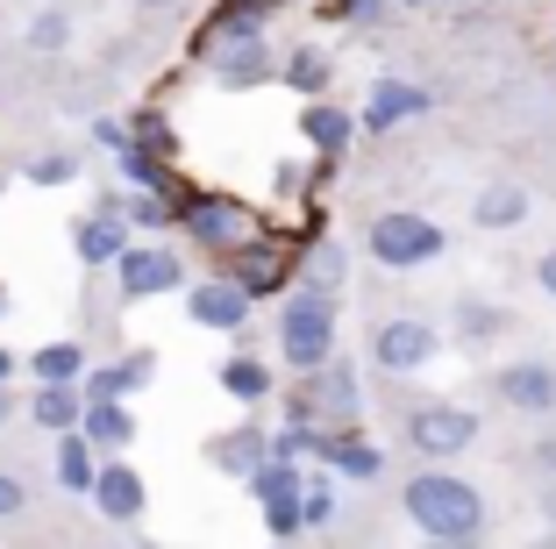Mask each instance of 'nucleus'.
<instances>
[{
    "mask_svg": "<svg viewBox=\"0 0 556 549\" xmlns=\"http://www.w3.org/2000/svg\"><path fill=\"white\" fill-rule=\"evenodd\" d=\"M492 386H500V400H507V407H521V414H549V407H556V372H549V364H535V357H528V364H507Z\"/></svg>",
    "mask_w": 556,
    "mask_h": 549,
    "instance_id": "nucleus-10",
    "label": "nucleus"
},
{
    "mask_svg": "<svg viewBox=\"0 0 556 549\" xmlns=\"http://www.w3.org/2000/svg\"><path fill=\"white\" fill-rule=\"evenodd\" d=\"M186 314H193L200 328H243L250 322V292L236 286V278H200V286L186 292Z\"/></svg>",
    "mask_w": 556,
    "mask_h": 549,
    "instance_id": "nucleus-6",
    "label": "nucleus"
},
{
    "mask_svg": "<svg viewBox=\"0 0 556 549\" xmlns=\"http://www.w3.org/2000/svg\"><path fill=\"white\" fill-rule=\"evenodd\" d=\"M72 250H79V264H115L122 250H129V228H122L115 200L100 214H86V222H72Z\"/></svg>",
    "mask_w": 556,
    "mask_h": 549,
    "instance_id": "nucleus-9",
    "label": "nucleus"
},
{
    "mask_svg": "<svg viewBox=\"0 0 556 549\" xmlns=\"http://www.w3.org/2000/svg\"><path fill=\"white\" fill-rule=\"evenodd\" d=\"M29 372L43 378V386H79L86 378V350L79 342H43V350L29 357Z\"/></svg>",
    "mask_w": 556,
    "mask_h": 549,
    "instance_id": "nucleus-16",
    "label": "nucleus"
},
{
    "mask_svg": "<svg viewBox=\"0 0 556 549\" xmlns=\"http://www.w3.org/2000/svg\"><path fill=\"white\" fill-rule=\"evenodd\" d=\"M264 521H271L278 535H293V528H300V507H264Z\"/></svg>",
    "mask_w": 556,
    "mask_h": 549,
    "instance_id": "nucleus-33",
    "label": "nucleus"
},
{
    "mask_svg": "<svg viewBox=\"0 0 556 549\" xmlns=\"http://www.w3.org/2000/svg\"><path fill=\"white\" fill-rule=\"evenodd\" d=\"M8 414H15V392H8V386H0V421H8Z\"/></svg>",
    "mask_w": 556,
    "mask_h": 549,
    "instance_id": "nucleus-38",
    "label": "nucleus"
},
{
    "mask_svg": "<svg viewBox=\"0 0 556 549\" xmlns=\"http://www.w3.org/2000/svg\"><path fill=\"white\" fill-rule=\"evenodd\" d=\"M214 464H222V471H243V478H250V471L264 464V436H257V428H236V436H222V442H214Z\"/></svg>",
    "mask_w": 556,
    "mask_h": 549,
    "instance_id": "nucleus-21",
    "label": "nucleus"
},
{
    "mask_svg": "<svg viewBox=\"0 0 556 549\" xmlns=\"http://www.w3.org/2000/svg\"><path fill=\"white\" fill-rule=\"evenodd\" d=\"M129 222H143V228H164V222H172L164 194H136V200H129Z\"/></svg>",
    "mask_w": 556,
    "mask_h": 549,
    "instance_id": "nucleus-30",
    "label": "nucleus"
},
{
    "mask_svg": "<svg viewBox=\"0 0 556 549\" xmlns=\"http://www.w3.org/2000/svg\"><path fill=\"white\" fill-rule=\"evenodd\" d=\"M336 464L350 471V478H378V450H364V442H321Z\"/></svg>",
    "mask_w": 556,
    "mask_h": 549,
    "instance_id": "nucleus-28",
    "label": "nucleus"
},
{
    "mask_svg": "<svg viewBox=\"0 0 556 549\" xmlns=\"http://www.w3.org/2000/svg\"><path fill=\"white\" fill-rule=\"evenodd\" d=\"M471 222H478V228H521V222H528V194L500 178V186H485V194H478Z\"/></svg>",
    "mask_w": 556,
    "mask_h": 549,
    "instance_id": "nucleus-15",
    "label": "nucleus"
},
{
    "mask_svg": "<svg viewBox=\"0 0 556 549\" xmlns=\"http://www.w3.org/2000/svg\"><path fill=\"white\" fill-rule=\"evenodd\" d=\"M542 521H549V528H556V485H549V492H542Z\"/></svg>",
    "mask_w": 556,
    "mask_h": 549,
    "instance_id": "nucleus-36",
    "label": "nucleus"
},
{
    "mask_svg": "<svg viewBox=\"0 0 556 549\" xmlns=\"http://www.w3.org/2000/svg\"><path fill=\"white\" fill-rule=\"evenodd\" d=\"M122 172L143 186V194H164V164L150 158V150H136V144H122Z\"/></svg>",
    "mask_w": 556,
    "mask_h": 549,
    "instance_id": "nucleus-26",
    "label": "nucleus"
},
{
    "mask_svg": "<svg viewBox=\"0 0 556 549\" xmlns=\"http://www.w3.org/2000/svg\"><path fill=\"white\" fill-rule=\"evenodd\" d=\"M535 549H556V535H542V542H535Z\"/></svg>",
    "mask_w": 556,
    "mask_h": 549,
    "instance_id": "nucleus-40",
    "label": "nucleus"
},
{
    "mask_svg": "<svg viewBox=\"0 0 556 549\" xmlns=\"http://www.w3.org/2000/svg\"><path fill=\"white\" fill-rule=\"evenodd\" d=\"M535 464H542V471L556 478V436H542V442H535Z\"/></svg>",
    "mask_w": 556,
    "mask_h": 549,
    "instance_id": "nucleus-35",
    "label": "nucleus"
},
{
    "mask_svg": "<svg viewBox=\"0 0 556 549\" xmlns=\"http://www.w3.org/2000/svg\"><path fill=\"white\" fill-rule=\"evenodd\" d=\"M93 450H86V436L79 428H72V436H58V485H65V492H86V485H93Z\"/></svg>",
    "mask_w": 556,
    "mask_h": 549,
    "instance_id": "nucleus-19",
    "label": "nucleus"
},
{
    "mask_svg": "<svg viewBox=\"0 0 556 549\" xmlns=\"http://www.w3.org/2000/svg\"><path fill=\"white\" fill-rule=\"evenodd\" d=\"M407 442L421 457H457L478 442V414H464V407H421V414L407 421Z\"/></svg>",
    "mask_w": 556,
    "mask_h": 549,
    "instance_id": "nucleus-4",
    "label": "nucleus"
},
{
    "mask_svg": "<svg viewBox=\"0 0 556 549\" xmlns=\"http://www.w3.org/2000/svg\"><path fill=\"white\" fill-rule=\"evenodd\" d=\"M136 8H164V0H136Z\"/></svg>",
    "mask_w": 556,
    "mask_h": 549,
    "instance_id": "nucleus-42",
    "label": "nucleus"
},
{
    "mask_svg": "<svg viewBox=\"0 0 556 549\" xmlns=\"http://www.w3.org/2000/svg\"><path fill=\"white\" fill-rule=\"evenodd\" d=\"M293 507H300V528H328V521H336V492H328V485H307Z\"/></svg>",
    "mask_w": 556,
    "mask_h": 549,
    "instance_id": "nucleus-27",
    "label": "nucleus"
},
{
    "mask_svg": "<svg viewBox=\"0 0 556 549\" xmlns=\"http://www.w3.org/2000/svg\"><path fill=\"white\" fill-rule=\"evenodd\" d=\"M371 258L393 264V272L428 264V258H442V228L428 222V214H414V208H393V214H378V222H371Z\"/></svg>",
    "mask_w": 556,
    "mask_h": 549,
    "instance_id": "nucleus-3",
    "label": "nucleus"
},
{
    "mask_svg": "<svg viewBox=\"0 0 556 549\" xmlns=\"http://www.w3.org/2000/svg\"><path fill=\"white\" fill-rule=\"evenodd\" d=\"M22 507H29V485H22L15 471H0V521H15Z\"/></svg>",
    "mask_w": 556,
    "mask_h": 549,
    "instance_id": "nucleus-31",
    "label": "nucleus"
},
{
    "mask_svg": "<svg viewBox=\"0 0 556 549\" xmlns=\"http://www.w3.org/2000/svg\"><path fill=\"white\" fill-rule=\"evenodd\" d=\"M65 43H72V15H65V8H43V15L29 22V50H36V58H58Z\"/></svg>",
    "mask_w": 556,
    "mask_h": 549,
    "instance_id": "nucleus-22",
    "label": "nucleus"
},
{
    "mask_svg": "<svg viewBox=\"0 0 556 549\" xmlns=\"http://www.w3.org/2000/svg\"><path fill=\"white\" fill-rule=\"evenodd\" d=\"M79 436H86V450H129L136 421H129V407H122V400H86Z\"/></svg>",
    "mask_w": 556,
    "mask_h": 549,
    "instance_id": "nucleus-11",
    "label": "nucleus"
},
{
    "mask_svg": "<svg viewBox=\"0 0 556 549\" xmlns=\"http://www.w3.org/2000/svg\"><path fill=\"white\" fill-rule=\"evenodd\" d=\"M0 314H8V286H0Z\"/></svg>",
    "mask_w": 556,
    "mask_h": 549,
    "instance_id": "nucleus-41",
    "label": "nucleus"
},
{
    "mask_svg": "<svg viewBox=\"0 0 556 549\" xmlns=\"http://www.w3.org/2000/svg\"><path fill=\"white\" fill-rule=\"evenodd\" d=\"M492 328H500V308H478V300H464V336H471V342H485Z\"/></svg>",
    "mask_w": 556,
    "mask_h": 549,
    "instance_id": "nucleus-32",
    "label": "nucleus"
},
{
    "mask_svg": "<svg viewBox=\"0 0 556 549\" xmlns=\"http://www.w3.org/2000/svg\"><path fill=\"white\" fill-rule=\"evenodd\" d=\"M307 136H314V144L328 150V158H336V150L350 144V122H343L336 108H307Z\"/></svg>",
    "mask_w": 556,
    "mask_h": 549,
    "instance_id": "nucleus-24",
    "label": "nucleus"
},
{
    "mask_svg": "<svg viewBox=\"0 0 556 549\" xmlns=\"http://www.w3.org/2000/svg\"><path fill=\"white\" fill-rule=\"evenodd\" d=\"M72 178H79V158H65V150L29 158V186H72Z\"/></svg>",
    "mask_w": 556,
    "mask_h": 549,
    "instance_id": "nucleus-25",
    "label": "nucleus"
},
{
    "mask_svg": "<svg viewBox=\"0 0 556 549\" xmlns=\"http://www.w3.org/2000/svg\"><path fill=\"white\" fill-rule=\"evenodd\" d=\"M222 392L243 400V407H257L264 392H271V372H264L257 357H229V364H222Z\"/></svg>",
    "mask_w": 556,
    "mask_h": 549,
    "instance_id": "nucleus-18",
    "label": "nucleus"
},
{
    "mask_svg": "<svg viewBox=\"0 0 556 549\" xmlns=\"http://www.w3.org/2000/svg\"><path fill=\"white\" fill-rule=\"evenodd\" d=\"M278 350L293 372H321L328 350H336V308H328V292H293L286 314H278Z\"/></svg>",
    "mask_w": 556,
    "mask_h": 549,
    "instance_id": "nucleus-2",
    "label": "nucleus"
},
{
    "mask_svg": "<svg viewBox=\"0 0 556 549\" xmlns=\"http://www.w3.org/2000/svg\"><path fill=\"white\" fill-rule=\"evenodd\" d=\"M535 278H542V292H556V250H542V258H535Z\"/></svg>",
    "mask_w": 556,
    "mask_h": 549,
    "instance_id": "nucleus-34",
    "label": "nucleus"
},
{
    "mask_svg": "<svg viewBox=\"0 0 556 549\" xmlns=\"http://www.w3.org/2000/svg\"><path fill=\"white\" fill-rule=\"evenodd\" d=\"M371 357L386 364V372H421L428 357H435V328L428 322H386L371 336Z\"/></svg>",
    "mask_w": 556,
    "mask_h": 549,
    "instance_id": "nucleus-7",
    "label": "nucleus"
},
{
    "mask_svg": "<svg viewBox=\"0 0 556 549\" xmlns=\"http://www.w3.org/2000/svg\"><path fill=\"white\" fill-rule=\"evenodd\" d=\"M186 228H193L200 242H214V250H229V242L243 236V214H236L229 200H200V208L186 214Z\"/></svg>",
    "mask_w": 556,
    "mask_h": 549,
    "instance_id": "nucleus-17",
    "label": "nucleus"
},
{
    "mask_svg": "<svg viewBox=\"0 0 556 549\" xmlns=\"http://www.w3.org/2000/svg\"><path fill=\"white\" fill-rule=\"evenodd\" d=\"M86 492H93V507H100V514H108V521H143V507H150L143 478H136L129 464H100Z\"/></svg>",
    "mask_w": 556,
    "mask_h": 549,
    "instance_id": "nucleus-8",
    "label": "nucleus"
},
{
    "mask_svg": "<svg viewBox=\"0 0 556 549\" xmlns=\"http://www.w3.org/2000/svg\"><path fill=\"white\" fill-rule=\"evenodd\" d=\"M0 186H8V178H0Z\"/></svg>",
    "mask_w": 556,
    "mask_h": 549,
    "instance_id": "nucleus-43",
    "label": "nucleus"
},
{
    "mask_svg": "<svg viewBox=\"0 0 556 549\" xmlns=\"http://www.w3.org/2000/svg\"><path fill=\"white\" fill-rule=\"evenodd\" d=\"M29 414H36V428H50V436H72L79 414H86V392L79 386H43L29 400Z\"/></svg>",
    "mask_w": 556,
    "mask_h": 549,
    "instance_id": "nucleus-14",
    "label": "nucleus"
},
{
    "mask_svg": "<svg viewBox=\"0 0 556 549\" xmlns=\"http://www.w3.org/2000/svg\"><path fill=\"white\" fill-rule=\"evenodd\" d=\"M421 108H428L421 86H407V79H378L371 100H364V122H371V136H378V129H393V122H407V114H421Z\"/></svg>",
    "mask_w": 556,
    "mask_h": 549,
    "instance_id": "nucleus-13",
    "label": "nucleus"
},
{
    "mask_svg": "<svg viewBox=\"0 0 556 549\" xmlns=\"http://www.w3.org/2000/svg\"><path fill=\"white\" fill-rule=\"evenodd\" d=\"M115 272H122V300H157V292H172L186 278V264L172 250H122Z\"/></svg>",
    "mask_w": 556,
    "mask_h": 549,
    "instance_id": "nucleus-5",
    "label": "nucleus"
},
{
    "mask_svg": "<svg viewBox=\"0 0 556 549\" xmlns=\"http://www.w3.org/2000/svg\"><path fill=\"white\" fill-rule=\"evenodd\" d=\"M286 79H293L300 93H321V86H328V65H321V58H314V50H300L293 65H286Z\"/></svg>",
    "mask_w": 556,
    "mask_h": 549,
    "instance_id": "nucleus-29",
    "label": "nucleus"
},
{
    "mask_svg": "<svg viewBox=\"0 0 556 549\" xmlns=\"http://www.w3.org/2000/svg\"><path fill=\"white\" fill-rule=\"evenodd\" d=\"M236 286H243L250 300H264V292H278V258H271V250H250V258L236 264Z\"/></svg>",
    "mask_w": 556,
    "mask_h": 549,
    "instance_id": "nucleus-23",
    "label": "nucleus"
},
{
    "mask_svg": "<svg viewBox=\"0 0 556 549\" xmlns=\"http://www.w3.org/2000/svg\"><path fill=\"white\" fill-rule=\"evenodd\" d=\"M150 378H157V357L136 350V357H122V364H108V372H93L79 392H86V400H129V392H143Z\"/></svg>",
    "mask_w": 556,
    "mask_h": 549,
    "instance_id": "nucleus-12",
    "label": "nucleus"
},
{
    "mask_svg": "<svg viewBox=\"0 0 556 549\" xmlns=\"http://www.w3.org/2000/svg\"><path fill=\"white\" fill-rule=\"evenodd\" d=\"M478 542V535H464V542H428V549H471Z\"/></svg>",
    "mask_w": 556,
    "mask_h": 549,
    "instance_id": "nucleus-39",
    "label": "nucleus"
},
{
    "mask_svg": "<svg viewBox=\"0 0 556 549\" xmlns=\"http://www.w3.org/2000/svg\"><path fill=\"white\" fill-rule=\"evenodd\" d=\"M250 492H257L264 507H293V500H300V478H293V464H278V457H264V464L250 471Z\"/></svg>",
    "mask_w": 556,
    "mask_h": 549,
    "instance_id": "nucleus-20",
    "label": "nucleus"
},
{
    "mask_svg": "<svg viewBox=\"0 0 556 549\" xmlns=\"http://www.w3.org/2000/svg\"><path fill=\"white\" fill-rule=\"evenodd\" d=\"M407 514L428 542H464V535L485 528V500H478V485L450 478V471H421L407 485Z\"/></svg>",
    "mask_w": 556,
    "mask_h": 549,
    "instance_id": "nucleus-1",
    "label": "nucleus"
},
{
    "mask_svg": "<svg viewBox=\"0 0 556 549\" xmlns=\"http://www.w3.org/2000/svg\"><path fill=\"white\" fill-rule=\"evenodd\" d=\"M8 378H15V357H8V350H0V386H8Z\"/></svg>",
    "mask_w": 556,
    "mask_h": 549,
    "instance_id": "nucleus-37",
    "label": "nucleus"
},
{
    "mask_svg": "<svg viewBox=\"0 0 556 549\" xmlns=\"http://www.w3.org/2000/svg\"><path fill=\"white\" fill-rule=\"evenodd\" d=\"M414 8H421V0H414Z\"/></svg>",
    "mask_w": 556,
    "mask_h": 549,
    "instance_id": "nucleus-44",
    "label": "nucleus"
}]
</instances>
